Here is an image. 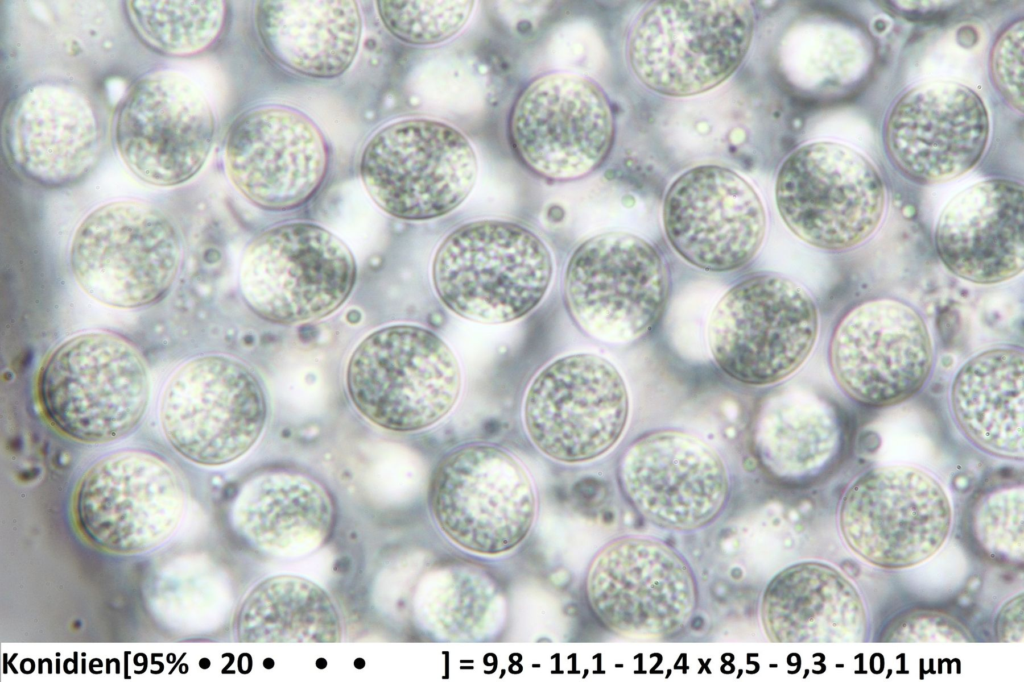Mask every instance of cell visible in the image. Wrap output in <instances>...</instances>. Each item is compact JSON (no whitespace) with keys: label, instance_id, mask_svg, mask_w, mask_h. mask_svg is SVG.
Returning a JSON list of instances; mask_svg holds the SVG:
<instances>
[{"label":"cell","instance_id":"20","mask_svg":"<svg viewBox=\"0 0 1024 682\" xmlns=\"http://www.w3.org/2000/svg\"><path fill=\"white\" fill-rule=\"evenodd\" d=\"M620 490L650 524L690 532L710 525L730 496V477L720 454L685 431L660 429L635 439L617 466Z\"/></svg>","mask_w":1024,"mask_h":682},{"label":"cell","instance_id":"33","mask_svg":"<svg viewBox=\"0 0 1024 682\" xmlns=\"http://www.w3.org/2000/svg\"><path fill=\"white\" fill-rule=\"evenodd\" d=\"M1024 489L1022 480L1000 477L984 485L967 512V528L989 558L1019 564L1024 556Z\"/></svg>","mask_w":1024,"mask_h":682},{"label":"cell","instance_id":"15","mask_svg":"<svg viewBox=\"0 0 1024 682\" xmlns=\"http://www.w3.org/2000/svg\"><path fill=\"white\" fill-rule=\"evenodd\" d=\"M626 382L594 353L561 356L543 367L524 395L522 419L534 447L565 464L593 461L619 442L629 418Z\"/></svg>","mask_w":1024,"mask_h":682},{"label":"cell","instance_id":"35","mask_svg":"<svg viewBox=\"0 0 1024 682\" xmlns=\"http://www.w3.org/2000/svg\"><path fill=\"white\" fill-rule=\"evenodd\" d=\"M1023 20L1014 22L996 40L991 54L993 81L1002 96L1023 111Z\"/></svg>","mask_w":1024,"mask_h":682},{"label":"cell","instance_id":"19","mask_svg":"<svg viewBox=\"0 0 1024 682\" xmlns=\"http://www.w3.org/2000/svg\"><path fill=\"white\" fill-rule=\"evenodd\" d=\"M511 147L535 175L554 182L584 178L609 156L615 136L610 102L601 87L555 72L531 81L508 121Z\"/></svg>","mask_w":1024,"mask_h":682},{"label":"cell","instance_id":"6","mask_svg":"<svg viewBox=\"0 0 1024 682\" xmlns=\"http://www.w3.org/2000/svg\"><path fill=\"white\" fill-rule=\"evenodd\" d=\"M182 259L179 232L158 208L141 201L100 205L77 226L69 250L72 275L101 304L135 309L161 300Z\"/></svg>","mask_w":1024,"mask_h":682},{"label":"cell","instance_id":"32","mask_svg":"<svg viewBox=\"0 0 1024 682\" xmlns=\"http://www.w3.org/2000/svg\"><path fill=\"white\" fill-rule=\"evenodd\" d=\"M135 36L150 50L169 57L188 58L208 51L226 23L224 1L134 0L123 3Z\"/></svg>","mask_w":1024,"mask_h":682},{"label":"cell","instance_id":"29","mask_svg":"<svg viewBox=\"0 0 1024 682\" xmlns=\"http://www.w3.org/2000/svg\"><path fill=\"white\" fill-rule=\"evenodd\" d=\"M254 17L267 52L304 76L338 77L359 49L362 17L356 1H259Z\"/></svg>","mask_w":1024,"mask_h":682},{"label":"cell","instance_id":"12","mask_svg":"<svg viewBox=\"0 0 1024 682\" xmlns=\"http://www.w3.org/2000/svg\"><path fill=\"white\" fill-rule=\"evenodd\" d=\"M668 291V269L658 249L620 231L580 243L563 278L571 319L585 334L608 344L631 343L650 332L664 311Z\"/></svg>","mask_w":1024,"mask_h":682},{"label":"cell","instance_id":"34","mask_svg":"<svg viewBox=\"0 0 1024 682\" xmlns=\"http://www.w3.org/2000/svg\"><path fill=\"white\" fill-rule=\"evenodd\" d=\"M473 1H377L378 15L397 39L413 45H433L456 35L467 23Z\"/></svg>","mask_w":1024,"mask_h":682},{"label":"cell","instance_id":"23","mask_svg":"<svg viewBox=\"0 0 1024 682\" xmlns=\"http://www.w3.org/2000/svg\"><path fill=\"white\" fill-rule=\"evenodd\" d=\"M224 163L231 183L251 203L285 211L307 202L321 186L328 148L320 129L304 113L261 106L232 124Z\"/></svg>","mask_w":1024,"mask_h":682},{"label":"cell","instance_id":"22","mask_svg":"<svg viewBox=\"0 0 1024 682\" xmlns=\"http://www.w3.org/2000/svg\"><path fill=\"white\" fill-rule=\"evenodd\" d=\"M2 144L11 166L49 189L71 187L96 168L104 149L103 126L92 99L62 80L28 85L8 104Z\"/></svg>","mask_w":1024,"mask_h":682},{"label":"cell","instance_id":"31","mask_svg":"<svg viewBox=\"0 0 1024 682\" xmlns=\"http://www.w3.org/2000/svg\"><path fill=\"white\" fill-rule=\"evenodd\" d=\"M235 634L245 643H332L342 635L339 613L318 584L295 575L258 582L235 618Z\"/></svg>","mask_w":1024,"mask_h":682},{"label":"cell","instance_id":"4","mask_svg":"<svg viewBox=\"0 0 1024 682\" xmlns=\"http://www.w3.org/2000/svg\"><path fill=\"white\" fill-rule=\"evenodd\" d=\"M463 379L450 346L414 324L379 328L353 350L346 387L355 408L370 422L394 432H416L447 417Z\"/></svg>","mask_w":1024,"mask_h":682},{"label":"cell","instance_id":"9","mask_svg":"<svg viewBox=\"0 0 1024 682\" xmlns=\"http://www.w3.org/2000/svg\"><path fill=\"white\" fill-rule=\"evenodd\" d=\"M775 201L788 229L826 251L853 249L868 240L883 218L886 192L876 167L844 144H804L782 162Z\"/></svg>","mask_w":1024,"mask_h":682},{"label":"cell","instance_id":"17","mask_svg":"<svg viewBox=\"0 0 1024 682\" xmlns=\"http://www.w3.org/2000/svg\"><path fill=\"white\" fill-rule=\"evenodd\" d=\"M832 377L842 393L868 408H886L914 397L934 365L928 325L910 303L875 297L848 308L828 344Z\"/></svg>","mask_w":1024,"mask_h":682},{"label":"cell","instance_id":"7","mask_svg":"<svg viewBox=\"0 0 1024 682\" xmlns=\"http://www.w3.org/2000/svg\"><path fill=\"white\" fill-rule=\"evenodd\" d=\"M428 503L450 542L485 557L517 548L537 514L536 489L525 465L487 443L466 444L443 457L430 480Z\"/></svg>","mask_w":1024,"mask_h":682},{"label":"cell","instance_id":"25","mask_svg":"<svg viewBox=\"0 0 1024 682\" xmlns=\"http://www.w3.org/2000/svg\"><path fill=\"white\" fill-rule=\"evenodd\" d=\"M935 248L955 276L1005 282L1024 268V188L1009 179L980 181L953 197L939 216Z\"/></svg>","mask_w":1024,"mask_h":682},{"label":"cell","instance_id":"37","mask_svg":"<svg viewBox=\"0 0 1024 682\" xmlns=\"http://www.w3.org/2000/svg\"><path fill=\"white\" fill-rule=\"evenodd\" d=\"M997 637L1004 642L1023 640V597H1013L1001 609L996 625Z\"/></svg>","mask_w":1024,"mask_h":682},{"label":"cell","instance_id":"36","mask_svg":"<svg viewBox=\"0 0 1024 682\" xmlns=\"http://www.w3.org/2000/svg\"><path fill=\"white\" fill-rule=\"evenodd\" d=\"M896 634L892 635L894 641H964L966 635L951 619L945 616L915 617L901 621L895 627Z\"/></svg>","mask_w":1024,"mask_h":682},{"label":"cell","instance_id":"18","mask_svg":"<svg viewBox=\"0 0 1024 682\" xmlns=\"http://www.w3.org/2000/svg\"><path fill=\"white\" fill-rule=\"evenodd\" d=\"M215 117L201 89L186 75L155 70L135 80L113 123L115 148L142 181L161 187L183 184L206 163Z\"/></svg>","mask_w":1024,"mask_h":682},{"label":"cell","instance_id":"11","mask_svg":"<svg viewBox=\"0 0 1024 682\" xmlns=\"http://www.w3.org/2000/svg\"><path fill=\"white\" fill-rule=\"evenodd\" d=\"M185 503L183 480L166 459L145 450H119L82 474L73 493L72 518L93 547L135 555L171 537Z\"/></svg>","mask_w":1024,"mask_h":682},{"label":"cell","instance_id":"14","mask_svg":"<svg viewBox=\"0 0 1024 682\" xmlns=\"http://www.w3.org/2000/svg\"><path fill=\"white\" fill-rule=\"evenodd\" d=\"M353 254L336 235L309 222L270 228L246 247L239 285L248 307L281 325L322 319L339 309L356 282Z\"/></svg>","mask_w":1024,"mask_h":682},{"label":"cell","instance_id":"10","mask_svg":"<svg viewBox=\"0 0 1024 682\" xmlns=\"http://www.w3.org/2000/svg\"><path fill=\"white\" fill-rule=\"evenodd\" d=\"M838 527L846 546L866 563L904 569L942 548L952 527V505L929 472L910 465L876 466L845 490Z\"/></svg>","mask_w":1024,"mask_h":682},{"label":"cell","instance_id":"3","mask_svg":"<svg viewBox=\"0 0 1024 682\" xmlns=\"http://www.w3.org/2000/svg\"><path fill=\"white\" fill-rule=\"evenodd\" d=\"M754 30L749 1H655L631 25L627 59L648 89L670 97L698 95L734 74Z\"/></svg>","mask_w":1024,"mask_h":682},{"label":"cell","instance_id":"13","mask_svg":"<svg viewBox=\"0 0 1024 682\" xmlns=\"http://www.w3.org/2000/svg\"><path fill=\"white\" fill-rule=\"evenodd\" d=\"M588 604L613 633L663 640L683 632L699 601L695 574L670 544L645 535L606 543L592 559L585 581Z\"/></svg>","mask_w":1024,"mask_h":682},{"label":"cell","instance_id":"5","mask_svg":"<svg viewBox=\"0 0 1024 682\" xmlns=\"http://www.w3.org/2000/svg\"><path fill=\"white\" fill-rule=\"evenodd\" d=\"M819 333L817 306L797 282L757 274L730 287L708 321L711 356L727 376L767 386L794 374L810 356Z\"/></svg>","mask_w":1024,"mask_h":682},{"label":"cell","instance_id":"30","mask_svg":"<svg viewBox=\"0 0 1024 682\" xmlns=\"http://www.w3.org/2000/svg\"><path fill=\"white\" fill-rule=\"evenodd\" d=\"M236 529L252 545L274 554H299L330 534L335 508L326 488L292 471H269L249 479L232 510Z\"/></svg>","mask_w":1024,"mask_h":682},{"label":"cell","instance_id":"2","mask_svg":"<svg viewBox=\"0 0 1024 682\" xmlns=\"http://www.w3.org/2000/svg\"><path fill=\"white\" fill-rule=\"evenodd\" d=\"M147 365L134 345L108 332H87L60 343L36 381L39 408L62 436L104 444L130 434L148 407Z\"/></svg>","mask_w":1024,"mask_h":682},{"label":"cell","instance_id":"21","mask_svg":"<svg viewBox=\"0 0 1024 682\" xmlns=\"http://www.w3.org/2000/svg\"><path fill=\"white\" fill-rule=\"evenodd\" d=\"M662 224L672 249L687 263L722 273L749 263L762 246L766 212L754 186L736 171L704 164L668 187Z\"/></svg>","mask_w":1024,"mask_h":682},{"label":"cell","instance_id":"1","mask_svg":"<svg viewBox=\"0 0 1024 682\" xmlns=\"http://www.w3.org/2000/svg\"><path fill=\"white\" fill-rule=\"evenodd\" d=\"M545 242L528 227L481 219L452 230L435 250L434 291L455 315L482 324H505L530 314L553 277Z\"/></svg>","mask_w":1024,"mask_h":682},{"label":"cell","instance_id":"8","mask_svg":"<svg viewBox=\"0 0 1024 682\" xmlns=\"http://www.w3.org/2000/svg\"><path fill=\"white\" fill-rule=\"evenodd\" d=\"M359 172L372 200L402 220L445 216L471 193L476 152L456 127L431 118H406L380 128L366 143Z\"/></svg>","mask_w":1024,"mask_h":682},{"label":"cell","instance_id":"27","mask_svg":"<svg viewBox=\"0 0 1024 682\" xmlns=\"http://www.w3.org/2000/svg\"><path fill=\"white\" fill-rule=\"evenodd\" d=\"M851 439L845 410L821 394L784 391L759 408L753 446L760 464L777 479L807 483L837 470Z\"/></svg>","mask_w":1024,"mask_h":682},{"label":"cell","instance_id":"26","mask_svg":"<svg viewBox=\"0 0 1024 682\" xmlns=\"http://www.w3.org/2000/svg\"><path fill=\"white\" fill-rule=\"evenodd\" d=\"M759 615L775 643H855L867 631L857 588L837 568L816 560L776 573L763 591Z\"/></svg>","mask_w":1024,"mask_h":682},{"label":"cell","instance_id":"28","mask_svg":"<svg viewBox=\"0 0 1024 682\" xmlns=\"http://www.w3.org/2000/svg\"><path fill=\"white\" fill-rule=\"evenodd\" d=\"M949 407L961 434L991 456L1024 458V353L996 346L969 358L956 372Z\"/></svg>","mask_w":1024,"mask_h":682},{"label":"cell","instance_id":"16","mask_svg":"<svg viewBox=\"0 0 1024 682\" xmlns=\"http://www.w3.org/2000/svg\"><path fill=\"white\" fill-rule=\"evenodd\" d=\"M267 418L264 390L242 362L208 354L182 364L166 383L160 402L161 429L186 460L220 466L245 455Z\"/></svg>","mask_w":1024,"mask_h":682},{"label":"cell","instance_id":"24","mask_svg":"<svg viewBox=\"0 0 1024 682\" xmlns=\"http://www.w3.org/2000/svg\"><path fill=\"white\" fill-rule=\"evenodd\" d=\"M989 117L980 96L953 81H933L906 91L892 106L884 143L893 165L919 184L955 179L981 159Z\"/></svg>","mask_w":1024,"mask_h":682}]
</instances>
